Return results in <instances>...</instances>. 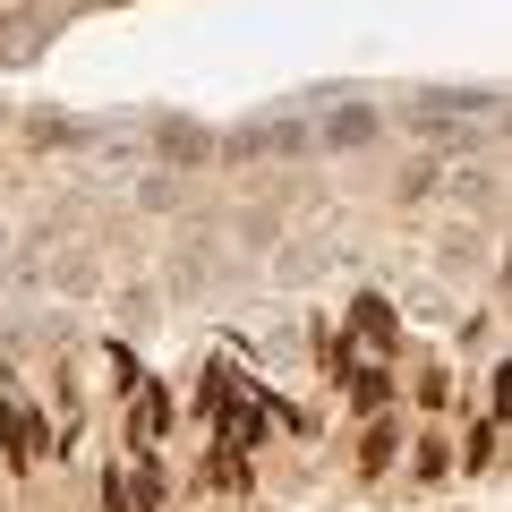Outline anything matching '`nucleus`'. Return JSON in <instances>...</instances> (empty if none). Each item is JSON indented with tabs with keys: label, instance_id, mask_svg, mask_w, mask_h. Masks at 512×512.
Wrapping results in <instances>:
<instances>
[{
	"label": "nucleus",
	"instance_id": "obj_1",
	"mask_svg": "<svg viewBox=\"0 0 512 512\" xmlns=\"http://www.w3.org/2000/svg\"><path fill=\"white\" fill-rule=\"evenodd\" d=\"M0 436H9V453H18V461H43V453H52V436H43V419H35L26 393H0Z\"/></svg>",
	"mask_w": 512,
	"mask_h": 512
},
{
	"label": "nucleus",
	"instance_id": "obj_5",
	"mask_svg": "<svg viewBox=\"0 0 512 512\" xmlns=\"http://www.w3.org/2000/svg\"><path fill=\"white\" fill-rule=\"evenodd\" d=\"M35 43H43V18H9V26H0V52H9V60H26Z\"/></svg>",
	"mask_w": 512,
	"mask_h": 512
},
{
	"label": "nucleus",
	"instance_id": "obj_3",
	"mask_svg": "<svg viewBox=\"0 0 512 512\" xmlns=\"http://www.w3.org/2000/svg\"><path fill=\"white\" fill-rule=\"evenodd\" d=\"M367 137H376V111H359V103L325 120V146H367Z\"/></svg>",
	"mask_w": 512,
	"mask_h": 512
},
{
	"label": "nucleus",
	"instance_id": "obj_2",
	"mask_svg": "<svg viewBox=\"0 0 512 512\" xmlns=\"http://www.w3.org/2000/svg\"><path fill=\"white\" fill-rule=\"evenodd\" d=\"M163 427H171V393L137 376V384H128V436H137V444H163Z\"/></svg>",
	"mask_w": 512,
	"mask_h": 512
},
{
	"label": "nucleus",
	"instance_id": "obj_4",
	"mask_svg": "<svg viewBox=\"0 0 512 512\" xmlns=\"http://www.w3.org/2000/svg\"><path fill=\"white\" fill-rule=\"evenodd\" d=\"M350 325H359V342H367V350L393 342V308H384V299H359V316H350Z\"/></svg>",
	"mask_w": 512,
	"mask_h": 512
},
{
	"label": "nucleus",
	"instance_id": "obj_7",
	"mask_svg": "<svg viewBox=\"0 0 512 512\" xmlns=\"http://www.w3.org/2000/svg\"><path fill=\"white\" fill-rule=\"evenodd\" d=\"M103 512H137V495H128L120 478H111V487H103Z\"/></svg>",
	"mask_w": 512,
	"mask_h": 512
},
{
	"label": "nucleus",
	"instance_id": "obj_6",
	"mask_svg": "<svg viewBox=\"0 0 512 512\" xmlns=\"http://www.w3.org/2000/svg\"><path fill=\"white\" fill-rule=\"evenodd\" d=\"M163 154H205V128H163Z\"/></svg>",
	"mask_w": 512,
	"mask_h": 512
}]
</instances>
